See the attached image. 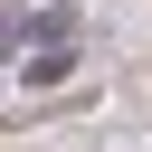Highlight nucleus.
<instances>
[{"instance_id":"obj_1","label":"nucleus","mask_w":152,"mask_h":152,"mask_svg":"<svg viewBox=\"0 0 152 152\" xmlns=\"http://www.w3.org/2000/svg\"><path fill=\"white\" fill-rule=\"evenodd\" d=\"M66 76H76V38L48 48V57H28V86H66Z\"/></svg>"}]
</instances>
